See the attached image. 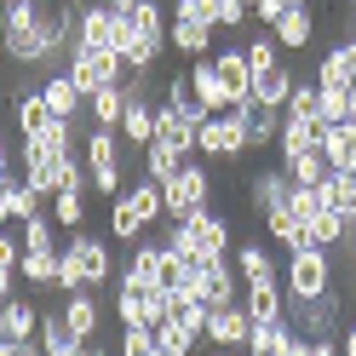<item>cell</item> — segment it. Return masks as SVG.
Wrapping results in <instances>:
<instances>
[{
    "mask_svg": "<svg viewBox=\"0 0 356 356\" xmlns=\"http://www.w3.org/2000/svg\"><path fill=\"white\" fill-rule=\"evenodd\" d=\"M241 6H248V12H253V6H259V0H241Z\"/></svg>",
    "mask_w": 356,
    "mask_h": 356,
    "instance_id": "db71d44e",
    "label": "cell"
},
{
    "mask_svg": "<svg viewBox=\"0 0 356 356\" xmlns=\"http://www.w3.org/2000/svg\"><path fill=\"white\" fill-rule=\"evenodd\" d=\"M0 149H12V144H6V127H0Z\"/></svg>",
    "mask_w": 356,
    "mask_h": 356,
    "instance_id": "f5cc1de1",
    "label": "cell"
},
{
    "mask_svg": "<svg viewBox=\"0 0 356 356\" xmlns=\"http://www.w3.org/2000/svg\"><path fill=\"white\" fill-rule=\"evenodd\" d=\"M75 47H86V52H121V40H115V12H109V0H81Z\"/></svg>",
    "mask_w": 356,
    "mask_h": 356,
    "instance_id": "9c48e42d",
    "label": "cell"
},
{
    "mask_svg": "<svg viewBox=\"0 0 356 356\" xmlns=\"http://www.w3.org/2000/svg\"><path fill=\"white\" fill-rule=\"evenodd\" d=\"M81 161L86 172H92V195H104V202H115V195L127 190L121 184V132H109V127H86V138H81Z\"/></svg>",
    "mask_w": 356,
    "mask_h": 356,
    "instance_id": "7a4b0ae2",
    "label": "cell"
},
{
    "mask_svg": "<svg viewBox=\"0 0 356 356\" xmlns=\"http://www.w3.org/2000/svg\"><path fill=\"white\" fill-rule=\"evenodd\" d=\"M12 184H17V172L0 178V225H12Z\"/></svg>",
    "mask_w": 356,
    "mask_h": 356,
    "instance_id": "f6af8a7d",
    "label": "cell"
},
{
    "mask_svg": "<svg viewBox=\"0 0 356 356\" xmlns=\"http://www.w3.org/2000/svg\"><path fill=\"white\" fill-rule=\"evenodd\" d=\"M115 356H161V345H155V327H121Z\"/></svg>",
    "mask_w": 356,
    "mask_h": 356,
    "instance_id": "f35d334b",
    "label": "cell"
},
{
    "mask_svg": "<svg viewBox=\"0 0 356 356\" xmlns=\"http://www.w3.org/2000/svg\"><path fill=\"white\" fill-rule=\"evenodd\" d=\"M287 356H310V339H299V345H293V350H287Z\"/></svg>",
    "mask_w": 356,
    "mask_h": 356,
    "instance_id": "681fc988",
    "label": "cell"
},
{
    "mask_svg": "<svg viewBox=\"0 0 356 356\" xmlns=\"http://www.w3.org/2000/svg\"><path fill=\"white\" fill-rule=\"evenodd\" d=\"M40 316H47V310L35 305V293H29V287H17V293L0 305V333L17 339V345H24V339H40Z\"/></svg>",
    "mask_w": 356,
    "mask_h": 356,
    "instance_id": "4fadbf2b",
    "label": "cell"
},
{
    "mask_svg": "<svg viewBox=\"0 0 356 356\" xmlns=\"http://www.w3.org/2000/svg\"><path fill=\"white\" fill-rule=\"evenodd\" d=\"M40 98H47V109L58 121H81V109H86V98H81V86H75L70 70H52L47 81H40Z\"/></svg>",
    "mask_w": 356,
    "mask_h": 356,
    "instance_id": "7402d4cb",
    "label": "cell"
},
{
    "mask_svg": "<svg viewBox=\"0 0 356 356\" xmlns=\"http://www.w3.org/2000/svg\"><path fill=\"white\" fill-rule=\"evenodd\" d=\"M17 236H24V248H29V253H47V248L58 253V248H63V241H58V218H52V213H40V218H29V225H17Z\"/></svg>",
    "mask_w": 356,
    "mask_h": 356,
    "instance_id": "e575fe53",
    "label": "cell"
},
{
    "mask_svg": "<svg viewBox=\"0 0 356 356\" xmlns=\"http://www.w3.org/2000/svg\"><path fill=\"white\" fill-rule=\"evenodd\" d=\"M248 6L241 0H213V24H218V35H236V29H248Z\"/></svg>",
    "mask_w": 356,
    "mask_h": 356,
    "instance_id": "b9f144b4",
    "label": "cell"
},
{
    "mask_svg": "<svg viewBox=\"0 0 356 356\" xmlns=\"http://www.w3.org/2000/svg\"><path fill=\"white\" fill-rule=\"evenodd\" d=\"M287 178H293V184H327L333 167H327L322 149H310V155H299V161H287Z\"/></svg>",
    "mask_w": 356,
    "mask_h": 356,
    "instance_id": "8d00e7d4",
    "label": "cell"
},
{
    "mask_svg": "<svg viewBox=\"0 0 356 356\" xmlns=\"http://www.w3.org/2000/svg\"><path fill=\"white\" fill-rule=\"evenodd\" d=\"M17 259H24V236H12L6 225H0V270L17 276Z\"/></svg>",
    "mask_w": 356,
    "mask_h": 356,
    "instance_id": "7bdbcfd3",
    "label": "cell"
},
{
    "mask_svg": "<svg viewBox=\"0 0 356 356\" xmlns=\"http://www.w3.org/2000/svg\"><path fill=\"white\" fill-rule=\"evenodd\" d=\"M287 6H316V0H287Z\"/></svg>",
    "mask_w": 356,
    "mask_h": 356,
    "instance_id": "816d5d0a",
    "label": "cell"
},
{
    "mask_svg": "<svg viewBox=\"0 0 356 356\" xmlns=\"http://www.w3.org/2000/svg\"><path fill=\"white\" fill-rule=\"evenodd\" d=\"M121 270H115V253H109V236H92V230H75L63 236V270H58V293H98L109 287Z\"/></svg>",
    "mask_w": 356,
    "mask_h": 356,
    "instance_id": "6da1fadb",
    "label": "cell"
},
{
    "mask_svg": "<svg viewBox=\"0 0 356 356\" xmlns=\"http://www.w3.org/2000/svg\"><path fill=\"white\" fill-rule=\"evenodd\" d=\"M155 144H167L178 161H195V155H202L195 149V121H184L167 98H161V109H155Z\"/></svg>",
    "mask_w": 356,
    "mask_h": 356,
    "instance_id": "2e32d148",
    "label": "cell"
},
{
    "mask_svg": "<svg viewBox=\"0 0 356 356\" xmlns=\"http://www.w3.org/2000/svg\"><path fill=\"white\" fill-rule=\"evenodd\" d=\"M248 356H264V350H248Z\"/></svg>",
    "mask_w": 356,
    "mask_h": 356,
    "instance_id": "9f6ffc18",
    "label": "cell"
},
{
    "mask_svg": "<svg viewBox=\"0 0 356 356\" xmlns=\"http://www.w3.org/2000/svg\"><path fill=\"white\" fill-rule=\"evenodd\" d=\"M282 12H287V0H259V6H253V17H259V24H264V29H270V24H276V17H282Z\"/></svg>",
    "mask_w": 356,
    "mask_h": 356,
    "instance_id": "ee69618b",
    "label": "cell"
},
{
    "mask_svg": "<svg viewBox=\"0 0 356 356\" xmlns=\"http://www.w3.org/2000/svg\"><path fill=\"white\" fill-rule=\"evenodd\" d=\"M195 149L213 155V161H241L253 144H248V127H241L236 109H225V115H207L202 127H195Z\"/></svg>",
    "mask_w": 356,
    "mask_h": 356,
    "instance_id": "8992f818",
    "label": "cell"
},
{
    "mask_svg": "<svg viewBox=\"0 0 356 356\" xmlns=\"http://www.w3.org/2000/svg\"><path fill=\"white\" fill-rule=\"evenodd\" d=\"M241 52H248V70H253V81H259L264 70H276V63H282L276 35H248V40H241Z\"/></svg>",
    "mask_w": 356,
    "mask_h": 356,
    "instance_id": "d590c367",
    "label": "cell"
},
{
    "mask_svg": "<svg viewBox=\"0 0 356 356\" xmlns=\"http://www.w3.org/2000/svg\"><path fill=\"white\" fill-rule=\"evenodd\" d=\"M282 115L287 121H310V115H316V75H299V86H293V98H287Z\"/></svg>",
    "mask_w": 356,
    "mask_h": 356,
    "instance_id": "74e56055",
    "label": "cell"
},
{
    "mask_svg": "<svg viewBox=\"0 0 356 356\" xmlns=\"http://www.w3.org/2000/svg\"><path fill=\"white\" fill-rule=\"evenodd\" d=\"M213 24H207V17H184V12H172L167 17V47L178 52V58H207L213 52Z\"/></svg>",
    "mask_w": 356,
    "mask_h": 356,
    "instance_id": "5bb4252c",
    "label": "cell"
},
{
    "mask_svg": "<svg viewBox=\"0 0 356 356\" xmlns=\"http://www.w3.org/2000/svg\"><path fill=\"white\" fill-rule=\"evenodd\" d=\"M63 322H70V333H75V339L86 345V339H98V327H104V310H98V293H86V287H81V293H63Z\"/></svg>",
    "mask_w": 356,
    "mask_h": 356,
    "instance_id": "603a6c76",
    "label": "cell"
},
{
    "mask_svg": "<svg viewBox=\"0 0 356 356\" xmlns=\"http://www.w3.org/2000/svg\"><path fill=\"white\" fill-rule=\"evenodd\" d=\"M86 115H92V127L121 132V115H127V86H104V92H92V98H86Z\"/></svg>",
    "mask_w": 356,
    "mask_h": 356,
    "instance_id": "4dcf8cb0",
    "label": "cell"
},
{
    "mask_svg": "<svg viewBox=\"0 0 356 356\" xmlns=\"http://www.w3.org/2000/svg\"><path fill=\"white\" fill-rule=\"evenodd\" d=\"M345 6H350V17H356V0H345Z\"/></svg>",
    "mask_w": 356,
    "mask_h": 356,
    "instance_id": "11a10c76",
    "label": "cell"
},
{
    "mask_svg": "<svg viewBox=\"0 0 356 356\" xmlns=\"http://www.w3.org/2000/svg\"><path fill=\"white\" fill-rule=\"evenodd\" d=\"M282 287H287V299H322L333 293V253L327 248H293L282 264Z\"/></svg>",
    "mask_w": 356,
    "mask_h": 356,
    "instance_id": "3957f363",
    "label": "cell"
},
{
    "mask_svg": "<svg viewBox=\"0 0 356 356\" xmlns=\"http://www.w3.org/2000/svg\"><path fill=\"white\" fill-rule=\"evenodd\" d=\"M58 115L47 109V98H40V86H29V81H17L12 86V132L17 138H35V132H47Z\"/></svg>",
    "mask_w": 356,
    "mask_h": 356,
    "instance_id": "8fae6325",
    "label": "cell"
},
{
    "mask_svg": "<svg viewBox=\"0 0 356 356\" xmlns=\"http://www.w3.org/2000/svg\"><path fill=\"white\" fill-rule=\"evenodd\" d=\"M316 86H333V92H356V58L345 52V40L339 47H327L316 58Z\"/></svg>",
    "mask_w": 356,
    "mask_h": 356,
    "instance_id": "d4e9b609",
    "label": "cell"
},
{
    "mask_svg": "<svg viewBox=\"0 0 356 356\" xmlns=\"http://www.w3.org/2000/svg\"><path fill=\"white\" fill-rule=\"evenodd\" d=\"M270 35H276L282 52H310V47H316V12H310V6H287L270 24Z\"/></svg>",
    "mask_w": 356,
    "mask_h": 356,
    "instance_id": "d6986e66",
    "label": "cell"
},
{
    "mask_svg": "<svg viewBox=\"0 0 356 356\" xmlns=\"http://www.w3.org/2000/svg\"><path fill=\"white\" fill-rule=\"evenodd\" d=\"M316 115L327 127H345V121H356V98L350 92H333V86H316Z\"/></svg>",
    "mask_w": 356,
    "mask_h": 356,
    "instance_id": "836d02e7",
    "label": "cell"
},
{
    "mask_svg": "<svg viewBox=\"0 0 356 356\" xmlns=\"http://www.w3.org/2000/svg\"><path fill=\"white\" fill-rule=\"evenodd\" d=\"M178 167H184V161H178L167 144H149V149H144V178H155V184H167Z\"/></svg>",
    "mask_w": 356,
    "mask_h": 356,
    "instance_id": "60d3db41",
    "label": "cell"
},
{
    "mask_svg": "<svg viewBox=\"0 0 356 356\" xmlns=\"http://www.w3.org/2000/svg\"><path fill=\"white\" fill-rule=\"evenodd\" d=\"M190 86H195V98H202L213 115L230 109V92H225V81H218V70H213V52L207 58H190Z\"/></svg>",
    "mask_w": 356,
    "mask_h": 356,
    "instance_id": "484cf974",
    "label": "cell"
},
{
    "mask_svg": "<svg viewBox=\"0 0 356 356\" xmlns=\"http://www.w3.org/2000/svg\"><path fill=\"white\" fill-rule=\"evenodd\" d=\"M121 282H132V287H167V248L161 241H138L132 259H127V270H121Z\"/></svg>",
    "mask_w": 356,
    "mask_h": 356,
    "instance_id": "ffe728a7",
    "label": "cell"
},
{
    "mask_svg": "<svg viewBox=\"0 0 356 356\" xmlns=\"http://www.w3.org/2000/svg\"><path fill=\"white\" fill-rule=\"evenodd\" d=\"M339 350H345V356H356V322H350V327L339 333Z\"/></svg>",
    "mask_w": 356,
    "mask_h": 356,
    "instance_id": "7dc6e473",
    "label": "cell"
},
{
    "mask_svg": "<svg viewBox=\"0 0 356 356\" xmlns=\"http://www.w3.org/2000/svg\"><path fill=\"white\" fill-rule=\"evenodd\" d=\"M248 339H253V316H248V305L207 310V350H248Z\"/></svg>",
    "mask_w": 356,
    "mask_h": 356,
    "instance_id": "30bf717a",
    "label": "cell"
},
{
    "mask_svg": "<svg viewBox=\"0 0 356 356\" xmlns=\"http://www.w3.org/2000/svg\"><path fill=\"white\" fill-rule=\"evenodd\" d=\"M155 345H161V356H195L207 339H202L195 327H184V322H172V316H167L161 327H155Z\"/></svg>",
    "mask_w": 356,
    "mask_h": 356,
    "instance_id": "1f68e13d",
    "label": "cell"
},
{
    "mask_svg": "<svg viewBox=\"0 0 356 356\" xmlns=\"http://www.w3.org/2000/svg\"><path fill=\"white\" fill-rule=\"evenodd\" d=\"M350 172H356V121H350Z\"/></svg>",
    "mask_w": 356,
    "mask_h": 356,
    "instance_id": "c3c4849f",
    "label": "cell"
},
{
    "mask_svg": "<svg viewBox=\"0 0 356 356\" xmlns=\"http://www.w3.org/2000/svg\"><path fill=\"white\" fill-rule=\"evenodd\" d=\"M259 225H264V236H270L276 248H287V253H293V248H305V218H299L293 207H276V213H264Z\"/></svg>",
    "mask_w": 356,
    "mask_h": 356,
    "instance_id": "f546056e",
    "label": "cell"
},
{
    "mask_svg": "<svg viewBox=\"0 0 356 356\" xmlns=\"http://www.w3.org/2000/svg\"><path fill=\"white\" fill-rule=\"evenodd\" d=\"M293 86H299V75L287 70V63H276V70H264V75L253 81V98H259V104H270V109H287Z\"/></svg>",
    "mask_w": 356,
    "mask_h": 356,
    "instance_id": "f1b7e54d",
    "label": "cell"
},
{
    "mask_svg": "<svg viewBox=\"0 0 356 356\" xmlns=\"http://www.w3.org/2000/svg\"><path fill=\"white\" fill-rule=\"evenodd\" d=\"M213 70H218V81L230 92V109L253 98V70H248V52L241 47H213Z\"/></svg>",
    "mask_w": 356,
    "mask_h": 356,
    "instance_id": "e0dca14e",
    "label": "cell"
},
{
    "mask_svg": "<svg viewBox=\"0 0 356 356\" xmlns=\"http://www.w3.org/2000/svg\"><path fill=\"white\" fill-rule=\"evenodd\" d=\"M322 132H327L322 115H310V121H287V115H282V132H276V155H282V167H287V161H299V155H310V149H322Z\"/></svg>",
    "mask_w": 356,
    "mask_h": 356,
    "instance_id": "ac0fdd59",
    "label": "cell"
},
{
    "mask_svg": "<svg viewBox=\"0 0 356 356\" xmlns=\"http://www.w3.org/2000/svg\"><path fill=\"white\" fill-rule=\"evenodd\" d=\"M236 276H241V287H270V282H282V264H276V253L264 248V241H236Z\"/></svg>",
    "mask_w": 356,
    "mask_h": 356,
    "instance_id": "9a60e30c",
    "label": "cell"
},
{
    "mask_svg": "<svg viewBox=\"0 0 356 356\" xmlns=\"http://www.w3.org/2000/svg\"><path fill=\"white\" fill-rule=\"evenodd\" d=\"M287 195H293L287 167H259V172H248V207H253L259 218L276 213V207H287Z\"/></svg>",
    "mask_w": 356,
    "mask_h": 356,
    "instance_id": "7c38bea8",
    "label": "cell"
},
{
    "mask_svg": "<svg viewBox=\"0 0 356 356\" xmlns=\"http://www.w3.org/2000/svg\"><path fill=\"white\" fill-rule=\"evenodd\" d=\"M0 345H6V333H0Z\"/></svg>",
    "mask_w": 356,
    "mask_h": 356,
    "instance_id": "6f0895ef",
    "label": "cell"
},
{
    "mask_svg": "<svg viewBox=\"0 0 356 356\" xmlns=\"http://www.w3.org/2000/svg\"><path fill=\"white\" fill-rule=\"evenodd\" d=\"M241 305H248L253 322H276V316H287V287H282V282H270V287H241Z\"/></svg>",
    "mask_w": 356,
    "mask_h": 356,
    "instance_id": "83f0119b",
    "label": "cell"
},
{
    "mask_svg": "<svg viewBox=\"0 0 356 356\" xmlns=\"http://www.w3.org/2000/svg\"><path fill=\"white\" fill-rule=\"evenodd\" d=\"M310 356H345L339 339H310Z\"/></svg>",
    "mask_w": 356,
    "mask_h": 356,
    "instance_id": "bcb514c9",
    "label": "cell"
},
{
    "mask_svg": "<svg viewBox=\"0 0 356 356\" xmlns=\"http://www.w3.org/2000/svg\"><path fill=\"white\" fill-rule=\"evenodd\" d=\"M52 218H58V230H63V236H75V230L86 225V184L58 190V195H52Z\"/></svg>",
    "mask_w": 356,
    "mask_h": 356,
    "instance_id": "d6a6232c",
    "label": "cell"
},
{
    "mask_svg": "<svg viewBox=\"0 0 356 356\" xmlns=\"http://www.w3.org/2000/svg\"><path fill=\"white\" fill-rule=\"evenodd\" d=\"M161 86H167L161 98H167V104H172V109H178V115H184V121H195V127H202V121L213 115V109H207L202 98H195V86H190V70H172V75H167Z\"/></svg>",
    "mask_w": 356,
    "mask_h": 356,
    "instance_id": "4316f807",
    "label": "cell"
},
{
    "mask_svg": "<svg viewBox=\"0 0 356 356\" xmlns=\"http://www.w3.org/2000/svg\"><path fill=\"white\" fill-rule=\"evenodd\" d=\"M190 230H195V241H202L207 259H230L236 253V236H230V218L225 213H213V207L190 213Z\"/></svg>",
    "mask_w": 356,
    "mask_h": 356,
    "instance_id": "44dd1931",
    "label": "cell"
},
{
    "mask_svg": "<svg viewBox=\"0 0 356 356\" xmlns=\"http://www.w3.org/2000/svg\"><path fill=\"white\" fill-rule=\"evenodd\" d=\"M213 356H248V350H213Z\"/></svg>",
    "mask_w": 356,
    "mask_h": 356,
    "instance_id": "f907efd6",
    "label": "cell"
},
{
    "mask_svg": "<svg viewBox=\"0 0 356 356\" xmlns=\"http://www.w3.org/2000/svg\"><path fill=\"white\" fill-rule=\"evenodd\" d=\"M161 202H167V218H190V213L213 207V172H207L202 161H184V167L161 184Z\"/></svg>",
    "mask_w": 356,
    "mask_h": 356,
    "instance_id": "277c9868",
    "label": "cell"
},
{
    "mask_svg": "<svg viewBox=\"0 0 356 356\" xmlns=\"http://www.w3.org/2000/svg\"><path fill=\"white\" fill-rule=\"evenodd\" d=\"M236 115H241V127H248V144H253V149L276 144V132H282V109H270V104L248 98V104H236Z\"/></svg>",
    "mask_w": 356,
    "mask_h": 356,
    "instance_id": "cb8c5ba5",
    "label": "cell"
},
{
    "mask_svg": "<svg viewBox=\"0 0 356 356\" xmlns=\"http://www.w3.org/2000/svg\"><path fill=\"white\" fill-rule=\"evenodd\" d=\"M63 70L75 75L81 98H92V92H104V86H121V81H127V58H121V52H86V47H75Z\"/></svg>",
    "mask_w": 356,
    "mask_h": 356,
    "instance_id": "52a82bcc",
    "label": "cell"
},
{
    "mask_svg": "<svg viewBox=\"0 0 356 356\" xmlns=\"http://www.w3.org/2000/svg\"><path fill=\"white\" fill-rule=\"evenodd\" d=\"M322 155H327V167H333V172H339V167H350V121L322 132Z\"/></svg>",
    "mask_w": 356,
    "mask_h": 356,
    "instance_id": "ab89813d",
    "label": "cell"
},
{
    "mask_svg": "<svg viewBox=\"0 0 356 356\" xmlns=\"http://www.w3.org/2000/svg\"><path fill=\"white\" fill-rule=\"evenodd\" d=\"M339 316H345L339 287H333V293H322V299H287V322H293L305 339H339V333L350 327V322H339Z\"/></svg>",
    "mask_w": 356,
    "mask_h": 356,
    "instance_id": "5b68a950",
    "label": "cell"
},
{
    "mask_svg": "<svg viewBox=\"0 0 356 356\" xmlns=\"http://www.w3.org/2000/svg\"><path fill=\"white\" fill-rule=\"evenodd\" d=\"M195 299L207 310H225V305H241V276H236V259H207L202 276H195Z\"/></svg>",
    "mask_w": 356,
    "mask_h": 356,
    "instance_id": "ba28073f",
    "label": "cell"
}]
</instances>
